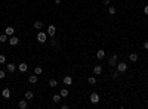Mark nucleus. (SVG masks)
<instances>
[{
    "label": "nucleus",
    "mask_w": 148,
    "mask_h": 109,
    "mask_svg": "<svg viewBox=\"0 0 148 109\" xmlns=\"http://www.w3.org/2000/svg\"><path fill=\"white\" fill-rule=\"evenodd\" d=\"M108 13H110V15H116V8H114V6H110V8H108Z\"/></svg>",
    "instance_id": "nucleus-23"
},
{
    "label": "nucleus",
    "mask_w": 148,
    "mask_h": 109,
    "mask_svg": "<svg viewBox=\"0 0 148 109\" xmlns=\"http://www.w3.org/2000/svg\"><path fill=\"white\" fill-rule=\"evenodd\" d=\"M4 77H6V72L0 69V80H4Z\"/></svg>",
    "instance_id": "nucleus-27"
},
{
    "label": "nucleus",
    "mask_w": 148,
    "mask_h": 109,
    "mask_svg": "<svg viewBox=\"0 0 148 109\" xmlns=\"http://www.w3.org/2000/svg\"><path fill=\"white\" fill-rule=\"evenodd\" d=\"M34 28L39 30V31H42V28H43V22H42V21H36V22H34Z\"/></svg>",
    "instance_id": "nucleus-13"
},
{
    "label": "nucleus",
    "mask_w": 148,
    "mask_h": 109,
    "mask_svg": "<svg viewBox=\"0 0 148 109\" xmlns=\"http://www.w3.org/2000/svg\"><path fill=\"white\" fill-rule=\"evenodd\" d=\"M144 13H145V15H148V4H147V6L144 8Z\"/></svg>",
    "instance_id": "nucleus-30"
},
{
    "label": "nucleus",
    "mask_w": 148,
    "mask_h": 109,
    "mask_svg": "<svg viewBox=\"0 0 148 109\" xmlns=\"http://www.w3.org/2000/svg\"><path fill=\"white\" fill-rule=\"evenodd\" d=\"M59 94H61L62 97H67V96H68V90H67V89H61V91H59Z\"/></svg>",
    "instance_id": "nucleus-21"
},
{
    "label": "nucleus",
    "mask_w": 148,
    "mask_h": 109,
    "mask_svg": "<svg viewBox=\"0 0 148 109\" xmlns=\"http://www.w3.org/2000/svg\"><path fill=\"white\" fill-rule=\"evenodd\" d=\"M144 49H145V50H148V41L144 43Z\"/></svg>",
    "instance_id": "nucleus-31"
},
{
    "label": "nucleus",
    "mask_w": 148,
    "mask_h": 109,
    "mask_svg": "<svg viewBox=\"0 0 148 109\" xmlns=\"http://www.w3.org/2000/svg\"><path fill=\"white\" fill-rule=\"evenodd\" d=\"M87 83H89L90 86H93V84H96V78H95V77H89V80H87Z\"/></svg>",
    "instance_id": "nucleus-22"
},
{
    "label": "nucleus",
    "mask_w": 148,
    "mask_h": 109,
    "mask_svg": "<svg viewBox=\"0 0 148 109\" xmlns=\"http://www.w3.org/2000/svg\"><path fill=\"white\" fill-rule=\"evenodd\" d=\"M56 86H58L56 80H51V81H49V87H56Z\"/></svg>",
    "instance_id": "nucleus-24"
},
{
    "label": "nucleus",
    "mask_w": 148,
    "mask_h": 109,
    "mask_svg": "<svg viewBox=\"0 0 148 109\" xmlns=\"http://www.w3.org/2000/svg\"><path fill=\"white\" fill-rule=\"evenodd\" d=\"M18 69L21 71V72H25L27 69H28V65L27 63H19V66H18Z\"/></svg>",
    "instance_id": "nucleus-14"
},
{
    "label": "nucleus",
    "mask_w": 148,
    "mask_h": 109,
    "mask_svg": "<svg viewBox=\"0 0 148 109\" xmlns=\"http://www.w3.org/2000/svg\"><path fill=\"white\" fill-rule=\"evenodd\" d=\"M61 99H62V96H61V94H55V96L52 97V100H53L55 103H59V102H61Z\"/></svg>",
    "instance_id": "nucleus-18"
},
{
    "label": "nucleus",
    "mask_w": 148,
    "mask_h": 109,
    "mask_svg": "<svg viewBox=\"0 0 148 109\" xmlns=\"http://www.w3.org/2000/svg\"><path fill=\"white\" fill-rule=\"evenodd\" d=\"M118 74H120L118 71H114V72L111 74V77H113V78H118Z\"/></svg>",
    "instance_id": "nucleus-28"
},
{
    "label": "nucleus",
    "mask_w": 148,
    "mask_h": 109,
    "mask_svg": "<svg viewBox=\"0 0 148 109\" xmlns=\"http://www.w3.org/2000/svg\"><path fill=\"white\" fill-rule=\"evenodd\" d=\"M129 61L136 62V61H138V54H136L135 52H133V53H130V54H129Z\"/></svg>",
    "instance_id": "nucleus-16"
},
{
    "label": "nucleus",
    "mask_w": 148,
    "mask_h": 109,
    "mask_svg": "<svg viewBox=\"0 0 148 109\" xmlns=\"http://www.w3.org/2000/svg\"><path fill=\"white\" fill-rule=\"evenodd\" d=\"M116 66H117L118 72H124V71H127V63H124V62H118Z\"/></svg>",
    "instance_id": "nucleus-3"
},
{
    "label": "nucleus",
    "mask_w": 148,
    "mask_h": 109,
    "mask_svg": "<svg viewBox=\"0 0 148 109\" xmlns=\"http://www.w3.org/2000/svg\"><path fill=\"white\" fill-rule=\"evenodd\" d=\"M6 69H8V72H15V63H8Z\"/></svg>",
    "instance_id": "nucleus-17"
},
{
    "label": "nucleus",
    "mask_w": 148,
    "mask_h": 109,
    "mask_svg": "<svg viewBox=\"0 0 148 109\" xmlns=\"http://www.w3.org/2000/svg\"><path fill=\"white\" fill-rule=\"evenodd\" d=\"M51 44L52 46H58V43H56V40H51Z\"/></svg>",
    "instance_id": "nucleus-29"
},
{
    "label": "nucleus",
    "mask_w": 148,
    "mask_h": 109,
    "mask_svg": "<svg viewBox=\"0 0 148 109\" xmlns=\"http://www.w3.org/2000/svg\"><path fill=\"white\" fill-rule=\"evenodd\" d=\"M8 41H9V44H10V46H16V44L19 43V39H18L16 35H10V39H9Z\"/></svg>",
    "instance_id": "nucleus-5"
},
{
    "label": "nucleus",
    "mask_w": 148,
    "mask_h": 109,
    "mask_svg": "<svg viewBox=\"0 0 148 109\" xmlns=\"http://www.w3.org/2000/svg\"><path fill=\"white\" fill-rule=\"evenodd\" d=\"M55 3H56V4H59V3H62V0H55Z\"/></svg>",
    "instance_id": "nucleus-33"
},
{
    "label": "nucleus",
    "mask_w": 148,
    "mask_h": 109,
    "mask_svg": "<svg viewBox=\"0 0 148 109\" xmlns=\"http://www.w3.org/2000/svg\"><path fill=\"white\" fill-rule=\"evenodd\" d=\"M37 80H39L37 74H34V75H30V77H28V81H30L31 84H36V83H37Z\"/></svg>",
    "instance_id": "nucleus-10"
},
{
    "label": "nucleus",
    "mask_w": 148,
    "mask_h": 109,
    "mask_svg": "<svg viewBox=\"0 0 148 109\" xmlns=\"http://www.w3.org/2000/svg\"><path fill=\"white\" fill-rule=\"evenodd\" d=\"M89 99H90L92 103H98V102H99V94H98V93H92Z\"/></svg>",
    "instance_id": "nucleus-6"
},
{
    "label": "nucleus",
    "mask_w": 148,
    "mask_h": 109,
    "mask_svg": "<svg viewBox=\"0 0 148 109\" xmlns=\"http://www.w3.org/2000/svg\"><path fill=\"white\" fill-rule=\"evenodd\" d=\"M117 61H118V56H117V54H113V56L110 58V61H108V65H110V66H116Z\"/></svg>",
    "instance_id": "nucleus-4"
},
{
    "label": "nucleus",
    "mask_w": 148,
    "mask_h": 109,
    "mask_svg": "<svg viewBox=\"0 0 148 109\" xmlns=\"http://www.w3.org/2000/svg\"><path fill=\"white\" fill-rule=\"evenodd\" d=\"M2 96L4 97V99H9V97H10V90H9V89H3Z\"/></svg>",
    "instance_id": "nucleus-11"
},
{
    "label": "nucleus",
    "mask_w": 148,
    "mask_h": 109,
    "mask_svg": "<svg viewBox=\"0 0 148 109\" xmlns=\"http://www.w3.org/2000/svg\"><path fill=\"white\" fill-rule=\"evenodd\" d=\"M104 4H108L110 6V0H104Z\"/></svg>",
    "instance_id": "nucleus-32"
},
{
    "label": "nucleus",
    "mask_w": 148,
    "mask_h": 109,
    "mask_svg": "<svg viewBox=\"0 0 148 109\" xmlns=\"http://www.w3.org/2000/svg\"><path fill=\"white\" fill-rule=\"evenodd\" d=\"M6 62V56L4 54H0V63H4Z\"/></svg>",
    "instance_id": "nucleus-26"
},
{
    "label": "nucleus",
    "mask_w": 148,
    "mask_h": 109,
    "mask_svg": "<svg viewBox=\"0 0 148 109\" xmlns=\"http://www.w3.org/2000/svg\"><path fill=\"white\" fill-rule=\"evenodd\" d=\"M27 106H28L27 105V100H19L18 102V108L19 109H27Z\"/></svg>",
    "instance_id": "nucleus-12"
},
{
    "label": "nucleus",
    "mask_w": 148,
    "mask_h": 109,
    "mask_svg": "<svg viewBox=\"0 0 148 109\" xmlns=\"http://www.w3.org/2000/svg\"><path fill=\"white\" fill-rule=\"evenodd\" d=\"M8 34H2V35H0V43H6L8 41Z\"/></svg>",
    "instance_id": "nucleus-20"
},
{
    "label": "nucleus",
    "mask_w": 148,
    "mask_h": 109,
    "mask_svg": "<svg viewBox=\"0 0 148 109\" xmlns=\"http://www.w3.org/2000/svg\"><path fill=\"white\" fill-rule=\"evenodd\" d=\"M46 34H47L49 37H51V39H53L55 34H56V27H55V25H49V27H47Z\"/></svg>",
    "instance_id": "nucleus-2"
},
{
    "label": "nucleus",
    "mask_w": 148,
    "mask_h": 109,
    "mask_svg": "<svg viewBox=\"0 0 148 109\" xmlns=\"http://www.w3.org/2000/svg\"><path fill=\"white\" fill-rule=\"evenodd\" d=\"M37 41L40 43V44H43V43L47 41V34L43 31H39V34H37Z\"/></svg>",
    "instance_id": "nucleus-1"
},
{
    "label": "nucleus",
    "mask_w": 148,
    "mask_h": 109,
    "mask_svg": "<svg viewBox=\"0 0 148 109\" xmlns=\"http://www.w3.org/2000/svg\"><path fill=\"white\" fill-rule=\"evenodd\" d=\"M71 83H73V78H71L70 75H67V77H64V84H65V86H70Z\"/></svg>",
    "instance_id": "nucleus-15"
},
{
    "label": "nucleus",
    "mask_w": 148,
    "mask_h": 109,
    "mask_svg": "<svg viewBox=\"0 0 148 109\" xmlns=\"http://www.w3.org/2000/svg\"><path fill=\"white\" fill-rule=\"evenodd\" d=\"M4 34H8L9 37L13 35V34H15V28H13V27H8V28L4 30Z\"/></svg>",
    "instance_id": "nucleus-7"
},
{
    "label": "nucleus",
    "mask_w": 148,
    "mask_h": 109,
    "mask_svg": "<svg viewBox=\"0 0 148 109\" xmlns=\"http://www.w3.org/2000/svg\"><path fill=\"white\" fill-rule=\"evenodd\" d=\"M93 74L95 75H101L102 74V66H101V65H96V66L93 68Z\"/></svg>",
    "instance_id": "nucleus-8"
},
{
    "label": "nucleus",
    "mask_w": 148,
    "mask_h": 109,
    "mask_svg": "<svg viewBox=\"0 0 148 109\" xmlns=\"http://www.w3.org/2000/svg\"><path fill=\"white\" fill-rule=\"evenodd\" d=\"M33 97H34V94H33V91H25V99H27V100H31Z\"/></svg>",
    "instance_id": "nucleus-19"
},
{
    "label": "nucleus",
    "mask_w": 148,
    "mask_h": 109,
    "mask_svg": "<svg viewBox=\"0 0 148 109\" xmlns=\"http://www.w3.org/2000/svg\"><path fill=\"white\" fill-rule=\"evenodd\" d=\"M96 58H98V61H102V59L105 58V52H104L102 49H101V50H98V53H96Z\"/></svg>",
    "instance_id": "nucleus-9"
},
{
    "label": "nucleus",
    "mask_w": 148,
    "mask_h": 109,
    "mask_svg": "<svg viewBox=\"0 0 148 109\" xmlns=\"http://www.w3.org/2000/svg\"><path fill=\"white\" fill-rule=\"evenodd\" d=\"M42 72H43V69H42L40 66H36V68H34V74H37V75H40Z\"/></svg>",
    "instance_id": "nucleus-25"
}]
</instances>
